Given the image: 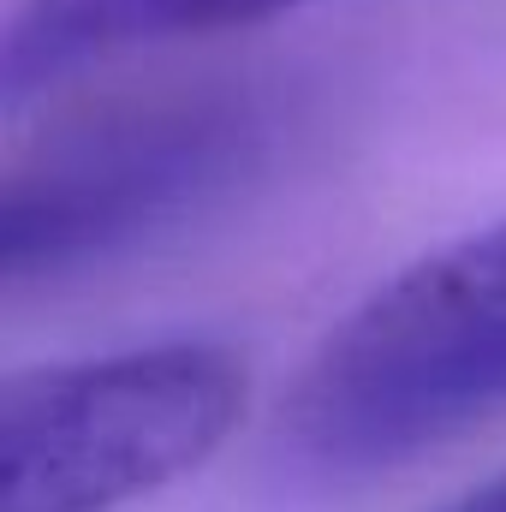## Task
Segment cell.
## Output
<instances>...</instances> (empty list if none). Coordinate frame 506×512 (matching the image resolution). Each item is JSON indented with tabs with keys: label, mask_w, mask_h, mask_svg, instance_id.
Listing matches in <instances>:
<instances>
[{
	"label": "cell",
	"mask_w": 506,
	"mask_h": 512,
	"mask_svg": "<svg viewBox=\"0 0 506 512\" xmlns=\"http://www.w3.org/2000/svg\"><path fill=\"white\" fill-rule=\"evenodd\" d=\"M304 120L310 96L298 78L233 72L60 126L6 173V292L66 286L245 197Z\"/></svg>",
	"instance_id": "obj_1"
},
{
	"label": "cell",
	"mask_w": 506,
	"mask_h": 512,
	"mask_svg": "<svg viewBox=\"0 0 506 512\" xmlns=\"http://www.w3.org/2000/svg\"><path fill=\"white\" fill-rule=\"evenodd\" d=\"M506 411V215L376 286L280 411L292 465L370 477Z\"/></svg>",
	"instance_id": "obj_2"
},
{
	"label": "cell",
	"mask_w": 506,
	"mask_h": 512,
	"mask_svg": "<svg viewBox=\"0 0 506 512\" xmlns=\"http://www.w3.org/2000/svg\"><path fill=\"white\" fill-rule=\"evenodd\" d=\"M245 364L215 340H149L6 387L0 512H114L203 465L245 411Z\"/></svg>",
	"instance_id": "obj_3"
},
{
	"label": "cell",
	"mask_w": 506,
	"mask_h": 512,
	"mask_svg": "<svg viewBox=\"0 0 506 512\" xmlns=\"http://www.w3.org/2000/svg\"><path fill=\"white\" fill-rule=\"evenodd\" d=\"M292 6L304 0H18L0 42V96L6 108H24L30 96H48L131 48L239 30Z\"/></svg>",
	"instance_id": "obj_4"
},
{
	"label": "cell",
	"mask_w": 506,
	"mask_h": 512,
	"mask_svg": "<svg viewBox=\"0 0 506 512\" xmlns=\"http://www.w3.org/2000/svg\"><path fill=\"white\" fill-rule=\"evenodd\" d=\"M441 512H506V471H501V477H489L483 489L459 495L453 507H441Z\"/></svg>",
	"instance_id": "obj_5"
}]
</instances>
